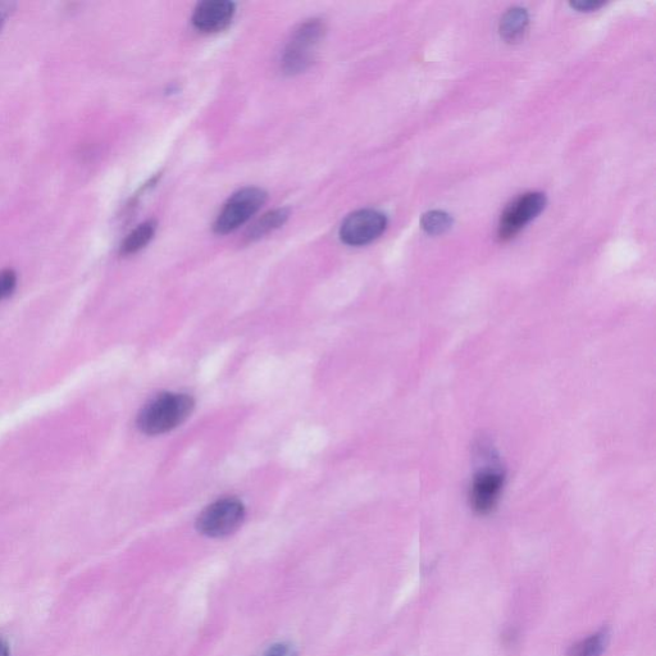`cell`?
<instances>
[{
    "label": "cell",
    "mask_w": 656,
    "mask_h": 656,
    "mask_svg": "<svg viewBox=\"0 0 656 656\" xmlns=\"http://www.w3.org/2000/svg\"><path fill=\"white\" fill-rule=\"evenodd\" d=\"M504 487V476L500 472L482 471L473 481L471 505L477 513L487 514L496 507Z\"/></svg>",
    "instance_id": "obj_8"
},
{
    "label": "cell",
    "mask_w": 656,
    "mask_h": 656,
    "mask_svg": "<svg viewBox=\"0 0 656 656\" xmlns=\"http://www.w3.org/2000/svg\"><path fill=\"white\" fill-rule=\"evenodd\" d=\"M17 276L15 271L6 270L0 272V300L8 298L15 291Z\"/></svg>",
    "instance_id": "obj_14"
},
{
    "label": "cell",
    "mask_w": 656,
    "mask_h": 656,
    "mask_svg": "<svg viewBox=\"0 0 656 656\" xmlns=\"http://www.w3.org/2000/svg\"><path fill=\"white\" fill-rule=\"evenodd\" d=\"M610 633L608 630H601L589 639L578 642L569 650V656H601L609 642Z\"/></svg>",
    "instance_id": "obj_12"
},
{
    "label": "cell",
    "mask_w": 656,
    "mask_h": 656,
    "mask_svg": "<svg viewBox=\"0 0 656 656\" xmlns=\"http://www.w3.org/2000/svg\"><path fill=\"white\" fill-rule=\"evenodd\" d=\"M453 218L444 211H430L423 214L421 218L422 229L428 235H443L453 227Z\"/></svg>",
    "instance_id": "obj_13"
},
{
    "label": "cell",
    "mask_w": 656,
    "mask_h": 656,
    "mask_svg": "<svg viewBox=\"0 0 656 656\" xmlns=\"http://www.w3.org/2000/svg\"><path fill=\"white\" fill-rule=\"evenodd\" d=\"M0 656H11L6 642L0 640Z\"/></svg>",
    "instance_id": "obj_18"
},
{
    "label": "cell",
    "mask_w": 656,
    "mask_h": 656,
    "mask_svg": "<svg viewBox=\"0 0 656 656\" xmlns=\"http://www.w3.org/2000/svg\"><path fill=\"white\" fill-rule=\"evenodd\" d=\"M194 407V399L188 394L158 395L141 409L139 430L149 436L166 434L182 425L193 413Z\"/></svg>",
    "instance_id": "obj_1"
},
{
    "label": "cell",
    "mask_w": 656,
    "mask_h": 656,
    "mask_svg": "<svg viewBox=\"0 0 656 656\" xmlns=\"http://www.w3.org/2000/svg\"><path fill=\"white\" fill-rule=\"evenodd\" d=\"M235 4L227 0H205L195 8L193 24L203 33H218L231 24Z\"/></svg>",
    "instance_id": "obj_7"
},
{
    "label": "cell",
    "mask_w": 656,
    "mask_h": 656,
    "mask_svg": "<svg viewBox=\"0 0 656 656\" xmlns=\"http://www.w3.org/2000/svg\"><path fill=\"white\" fill-rule=\"evenodd\" d=\"M15 7L13 3H0V31H2L7 18L11 15Z\"/></svg>",
    "instance_id": "obj_16"
},
{
    "label": "cell",
    "mask_w": 656,
    "mask_h": 656,
    "mask_svg": "<svg viewBox=\"0 0 656 656\" xmlns=\"http://www.w3.org/2000/svg\"><path fill=\"white\" fill-rule=\"evenodd\" d=\"M325 35V25L320 20L305 22L295 31L293 39L282 57V68L286 74H299L312 62L314 48Z\"/></svg>",
    "instance_id": "obj_4"
},
{
    "label": "cell",
    "mask_w": 656,
    "mask_h": 656,
    "mask_svg": "<svg viewBox=\"0 0 656 656\" xmlns=\"http://www.w3.org/2000/svg\"><path fill=\"white\" fill-rule=\"evenodd\" d=\"M387 227L384 213L375 209H362L350 214L340 229V239L352 246H362L380 238Z\"/></svg>",
    "instance_id": "obj_6"
},
{
    "label": "cell",
    "mask_w": 656,
    "mask_h": 656,
    "mask_svg": "<svg viewBox=\"0 0 656 656\" xmlns=\"http://www.w3.org/2000/svg\"><path fill=\"white\" fill-rule=\"evenodd\" d=\"M267 194L262 189L246 188L232 195L214 223V231L225 235L238 230L266 203Z\"/></svg>",
    "instance_id": "obj_3"
},
{
    "label": "cell",
    "mask_w": 656,
    "mask_h": 656,
    "mask_svg": "<svg viewBox=\"0 0 656 656\" xmlns=\"http://www.w3.org/2000/svg\"><path fill=\"white\" fill-rule=\"evenodd\" d=\"M289 217L287 209H276L270 213L264 214L261 220H258L246 232V239L249 241L263 238L264 235L270 234L271 231L279 229Z\"/></svg>",
    "instance_id": "obj_10"
},
{
    "label": "cell",
    "mask_w": 656,
    "mask_h": 656,
    "mask_svg": "<svg viewBox=\"0 0 656 656\" xmlns=\"http://www.w3.org/2000/svg\"><path fill=\"white\" fill-rule=\"evenodd\" d=\"M545 194L527 193L510 203L501 214L498 236L501 241H507L518 234L532 220L544 211Z\"/></svg>",
    "instance_id": "obj_5"
},
{
    "label": "cell",
    "mask_w": 656,
    "mask_h": 656,
    "mask_svg": "<svg viewBox=\"0 0 656 656\" xmlns=\"http://www.w3.org/2000/svg\"><path fill=\"white\" fill-rule=\"evenodd\" d=\"M156 229V223L153 221L141 223V225L136 227V229L127 236L125 241H123L121 253L123 255L138 253L139 250L145 248V246L150 243V240H152L154 234H156Z\"/></svg>",
    "instance_id": "obj_11"
},
{
    "label": "cell",
    "mask_w": 656,
    "mask_h": 656,
    "mask_svg": "<svg viewBox=\"0 0 656 656\" xmlns=\"http://www.w3.org/2000/svg\"><path fill=\"white\" fill-rule=\"evenodd\" d=\"M267 656H294L293 650L287 645H275Z\"/></svg>",
    "instance_id": "obj_17"
},
{
    "label": "cell",
    "mask_w": 656,
    "mask_h": 656,
    "mask_svg": "<svg viewBox=\"0 0 656 656\" xmlns=\"http://www.w3.org/2000/svg\"><path fill=\"white\" fill-rule=\"evenodd\" d=\"M244 518V504L239 499L222 498L199 514L197 528L204 536L220 539L238 531Z\"/></svg>",
    "instance_id": "obj_2"
},
{
    "label": "cell",
    "mask_w": 656,
    "mask_h": 656,
    "mask_svg": "<svg viewBox=\"0 0 656 656\" xmlns=\"http://www.w3.org/2000/svg\"><path fill=\"white\" fill-rule=\"evenodd\" d=\"M603 4V2H596V0H576V2H571V7L580 12H591L596 11Z\"/></svg>",
    "instance_id": "obj_15"
},
{
    "label": "cell",
    "mask_w": 656,
    "mask_h": 656,
    "mask_svg": "<svg viewBox=\"0 0 656 656\" xmlns=\"http://www.w3.org/2000/svg\"><path fill=\"white\" fill-rule=\"evenodd\" d=\"M530 24V17L525 8L516 7L509 9L501 18L499 31L500 36L509 44H516L525 39Z\"/></svg>",
    "instance_id": "obj_9"
}]
</instances>
